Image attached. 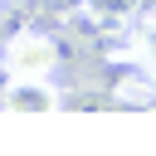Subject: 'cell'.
<instances>
[{
	"mask_svg": "<svg viewBox=\"0 0 156 156\" xmlns=\"http://www.w3.org/2000/svg\"><path fill=\"white\" fill-rule=\"evenodd\" d=\"M0 63H5L10 78H20V73H29V78H54V68H58V44H54V34H44V29H15V34L5 39V49H0Z\"/></svg>",
	"mask_w": 156,
	"mask_h": 156,
	"instance_id": "cell-1",
	"label": "cell"
},
{
	"mask_svg": "<svg viewBox=\"0 0 156 156\" xmlns=\"http://www.w3.org/2000/svg\"><path fill=\"white\" fill-rule=\"evenodd\" d=\"M58 102L63 98H58V88L49 78L20 73V78H5V88H0V107H10V112H54Z\"/></svg>",
	"mask_w": 156,
	"mask_h": 156,
	"instance_id": "cell-2",
	"label": "cell"
},
{
	"mask_svg": "<svg viewBox=\"0 0 156 156\" xmlns=\"http://www.w3.org/2000/svg\"><path fill=\"white\" fill-rule=\"evenodd\" d=\"M132 15H136V5H132V0H88V5H83V20H88V24H98V29L127 24Z\"/></svg>",
	"mask_w": 156,
	"mask_h": 156,
	"instance_id": "cell-3",
	"label": "cell"
},
{
	"mask_svg": "<svg viewBox=\"0 0 156 156\" xmlns=\"http://www.w3.org/2000/svg\"><path fill=\"white\" fill-rule=\"evenodd\" d=\"M132 49H136L146 63H156V10H141V15H136V34H132Z\"/></svg>",
	"mask_w": 156,
	"mask_h": 156,
	"instance_id": "cell-4",
	"label": "cell"
},
{
	"mask_svg": "<svg viewBox=\"0 0 156 156\" xmlns=\"http://www.w3.org/2000/svg\"><path fill=\"white\" fill-rule=\"evenodd\" d=\"M39 10H49V15H83V5L88 0H34Z\"/></svg>",
	"mask_w": 156,
	"mask_h": 156,
	"instance_id": "cell-5",
	"label": "cell"
},
{
	"mask_svg": "<svg viewBox=\"0 0 156 156\" xmlns=\"http://www.w3.org/2000/svg\"><path fill=\"white\" fill-rule=\"evenodd\" d=\"M132 5H136V15H141V10H156V0H132Z\"/></svg>",
	"mask_w": 156,
	"mask_h": 156,
	"instance_id": "cell-6",
	"label": "cell"
},
{
	"mask_svg": "<svg viewBox=\"0 0 156 156\" xmlns=\"http://www.w3.org/2000/svg\"><path fill=\"white\" fill-rule=\"evenodd\" d=\"M0 10H5V0H0Z\"/></svg>",
	"mask_w": 156,
	"mask_h": 156,
	"instance_id": "cell-7",
	"label": "cell"
}]
</instances>
